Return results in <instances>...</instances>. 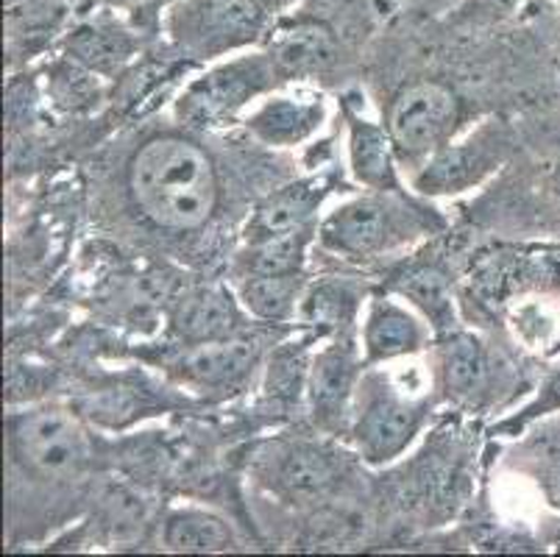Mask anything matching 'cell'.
<instances>
[{"label": "cell", "mask_w": 560, "mask_h": 557, "mask_svg": "<svg viewBox=\"0 0 560 557\" xmlns=\"http://www.w3.org/2000/svg\"><path fill=\"white\" fill-rule=\"evenodd\" d=\"M243 306L262 321H284L296 313L302 295V274L296 276H243L241 279Z\"/></svg>", "instance_id": "obj_22"}, {"label": "cell", "mask_w": 560, "mask_h": 557, "mask_svg": "<svg viewBox=\"0 0 560 557\" xmlns=\"http://www.w3.org/2000/svg\"><path fill=\"white\" fill-rule=\"evenodd\" d=\"M460 123V104L435 81H419L396 95L388 112V135L399 165L410 167L412 176L452 142Z\"/></svg>", "instance_id": "obj_7"}, {"label": "cell", "mask_w": 560, "mask_h": 557, "mask_svg": "<svg viewBox=\"0 0 560 557\" xmlns=\"http://www.w3.org/2000/svg\"><path fill=\"white\" fill-rule=\"evenodd\" d=\"M112 12H124L140 20H156L162 12H171L179 0H104Z\"/></svg>", "instance_id": "obj_27"}, {"label": "cell", "mask_w": 560, "mask_h": 557, "mask_svg": "<svg viewBox=\"0 0 560 557\" xmlns=\"http://www.w3.org/2000/svg\"><path fill=\"white\" fill-rule=\"evenodd\" d=\"M327 120V104L318 95H271L246 117L254 140L271 148H293L307 142Z\"/></svg>", "instance_id": "obj_11"}, {"label": "cell", "mask_w": 560, "mask_h": 557, "mask_svg": "<svg viewBox=\"0 0 560 557\" xmlns=\"http://www.w3.org/2000/svg\"><path fill=\"white\" fill-rule=\"evenodd\" d=\"M237 306L223 290H198L182 301L176 313V332L187 346L215 344L237 335Z\"/></svg>", "instance_id": "obj_18"}, {"label": "cell", "mask_w": 560, "mask_h": 557, "mask_svg": "<svg viewBox=\"0 0 560 557\" xmlns=\"http://www.w3.org/2000/svg\"><path fill=\"white\" fill-rule=\"evenodd\" d=\"M549 355H552V357H558V355H560V340H558V344L552 346V349H549Z\"/></svg>", "instance_id": "obj_31"}, {"label": "cell", "mask_w": 560, "mask_h": 557, "mask_svg": "<svg viewBox=\"0 0 560 557\" xmlns=\"http://www.w3.org/2000/svg\"><path fill=\"white\" fill-rule=\"evenodd\" d=\"M12 463L32 479H75L90 463L84 429L65 410H32L9 418Z\"/></svg>", "instance_id": "obj_6"}, {"label": "cell", "mask_w": 560, "mask_h": 557, "mask_svg": "<svg viewBox=\"0 0 560 557\" xmlns=\"http://www.w3.org/2000/svg\"><path fill=\"white\" fill-rule=\"evenodd\" d=\"M552 416H560V362L547 368V374H544L536 396L529 398L527 405H524L516 416H511L508 421L499 423V429L508 432V436H518V432H524L527 427H536L538 421Z\"/></svg>", "instance_id": "obj_24"}, {"label": "cell", "mask_w": 560, "mask_h": 557, "mask_svg": "<svg viewBox=\"0 0 560 557\" xmlns=\"http://www.w3.org/2000/svg\"><path fill=\"white\" fill-rule=\"evenodd\" d=\"M444 227L435 209L410 201L405 190H371L340 204L318 223L320 248L346 259H369L427 237Z\"/></svg>", "instance_id": "obj_2"}, {"label": "cell", "mask_w": 560, "mask_h": 557, "mask_svg": "<svg viewBox=\"0 0 560 557\" xmlns=\"http://www.w3.org/2000/svg\"><path fill=\"white\" fill-rule=\"evenodd\" d=\"M547 544L552 546L555 552H560V515L558 519L552 521V524H549V535H547Z\"/></svg>", "instance_id": "obj_30"}, {"label": "cell", "mask_w": 560, "mask_h": 557, "mask_svg": "<svg viewBox=\"0 0 560 557\" xmlns=\"http://www.w3.org/2000/svg\"><path fill=\"white\" fill-rule=\"evenodd\" d=\"M516 140L505 123H482L463 142L446 146L412 176V187L424 196H457L491 176L511 160Z\"/></svg>", "instance_id": "obj_8"}, {"label": "cell", "mask_w": 560, "mask_h": 557, "mask_svg": "<svg viewBox=\"0 0 560 557\" xmlns=\"http://www.w3.org/2000/svg\"><path fill=\"white\" fill-rule=\"evenodd\" d=\"M365 360H360L358 349L349 340H335L327 349L315 355L313 368H310V407L313 418L320 429L338 432L351 418V402L360 382V368Z\"/></svg>", "instance_id": "obj_9"}, {"label": "cell", "mask_w": 560, "mask_h": 557, "mask_svg": "<svg viewBox=\"0 0 560 557\" xmlns=\"http://www.w3.org/2000/svg\"><path fill=\"white\" fill-rule=\"evenodd\" d=\"M430 413V396H405L388 376L369 371L351 402V443L369 466H390L421 436Z\"/></svg>", "instance_id": "obj_4"}, {"label": "cell", "mask_w": 560, "mask_h": 557, "mask_svg": "<svg viewBox=\"0 0 560 557\" xmlns=\"http://www.w3.org/2000/svg\"><path fill=\"white\" fill-rule=\"evenodd\" d=\"M257 365L254 344L229 337L215 344L187 346V355L179 360V376L196 391H234L246 382L252 368Z\"/></svg>", "instance_id": "obj_12"}, {"label": "cell", "mask_w": 560, "mask_h": 557, "mask_svg": "<svg viewBox=\"0 0 560 557\" xmlns=\"http://www.w3.org/2000/svg\"><path fill=\"white\" fill-rule=\"evenodd\" d=\"M282 81L271 54L243 50L192 79L176 101V115L192 129H212L232 123L254 98L268 95Z\"/></svg>", "instance_id": "obj_5"}, {"label": "cell", "mask_w": 560, "mask_h": 557, "mask_svg": "<svg viewBox=\"0 0 560 557\" xmlns=\"http://www.w3.org/2000/svg\"><path fill=\"white\" fill-rule=\"evenodd\" d=\"M318 237V227L290 229V232L273 234V237L246 243L237 254V274L243 276H296L304 270L307 248Z\"/></svg>", "instance_id": "obj_17"}, {"label": "cell", "mask_w": 560, "mask_h": 557, "mask_svg": "<svg viewBox=\"0 0 560 557\" xmlns=\"http://www.w3.org/2000/svg\"><path fill=\"white\" fill-rule=\"evenodd\" d=\"M544 9H547L549 43H552L555 54L560 56V0H549V3H544Z\"/></svg>", "instance_id": "obj_29"}, {"label": "cell", "mask_w": 560, "mask_h": 557, "mask_svg": "<svg viewBox=\"0 0 560 557\" xmlns=\"http://www.w3.org/2000/svg\"><path fill=\"white\" fill-rule=\"evenodd\" d=\"M349 162L354 178L369 190L401 193V178L396 173L399 160H396L388 126L382 129L365 117L349 115Z\"/></svg>", "instance_id": "obj_14"}, {"label": "cell", "mask_w": 560, "mask_h": 557, "mask_svg": "<svg viewBox=\"0 0 560 557\" xmlns=\"http://www.w3.org/2000/svg\"><path fill=\"white\" fill-rule=\"evenodd\" d=\"M68 48L73 59L93 70H115L124 61L131 59L135 54V37L124 23L112 14H101V18L81 23L79 28L70 34Z\"/></svg>", "instance_id": "obj_20"}, {"label": "cell", "mask_w": 560, "mask_h": 557, "mask_svg": "<svg viewBox=\"0 0 560 557\" xmlns=\"http://www.w3.org/2000/svg\"><path fill=\"white\" fill-rule=\"evenodd\" d=\"M396 290L405 295L407 301L419 306L421 313L427 315V321L432 324V329L446 335L452 332L455 324V310H452V293H450V279L438 268H412L410 274H405L396 282Z\"/></svg>", "instance_id": "obj_23"}, {"label": "cell", "mask_w": 560, "mask_h": 557, "mask_svg": "<svg viewBox=\"0 0 560 557\" xmlns=\"http://www.w3.org/2000/svg\"><path fill=\"white\" fill-rule=\"evenodd\" d=\"M441 385L455 402H475L486 393L491 360L486 346L466 332H446L441 344Z\"/></svg>", "instance_id": "obj_15"}, {"label": "cell", "mask_w": 560, "mask_h": 557, "mask_svg": "<svg viewBox=\"0 0 560 557\" xmlns=\"http://www.w3.org/2000/svg\"><path fill=\"white\" fill-rule=\"evenodd\" d=\"M299 0H179L167 12L165 31L192 59L215 61L243 54L273 28L279 14Z\"/></svg>", "instance_id": "obj_3"}, {"label": "cell", "mask_w": 560, "mask_h": 557, "mask_svg": "<svg viewBox=\"0 0 560 557\" xmlns=\"http://www.w3.org/2000/svg\"><path fill=\"white\" fill-rule=\"evenodd\" d=\"M162 541L176 555H218L241 549V541L226 521L201 508L171 510L162 527Z\"/></svg>", "instance_id": "obj_16"}, {"label": "cell", "mask_w": 560, "mask_h": 557, "mask_svg": "<svg viewBox=\"0 0 560 557\" xmlns=\"http://www.w3.org/2000/svg\"><path fill=\"white\" fill-rule=\"evenodd\" d=\"M410 12L424 14V18H444V14H452L463 0H401Z\"/></svg>", "instance_id": "obj_28"}, {"label": "cell", "mask_w": 560, "mask_h": 557, "mask_svg": "<svg viewBox=\"0 0 560 557\" xmlns=\"http://www.w3.org/2000/svg\"><path fill=\"white\" fill-rule=\"evenodd\" d=\"M529 0H463L450 14V23L457 28H491L522 14Z\"/></svg>", "instance_id": "obj_26"}, {"label": "cell", "mask_w": 560, "mask_h": 557, "mask_svg": "<svg viewBox=\"0 0 560 557\" xmlns=\"http://www.w3.org/2000/svg\"><path fill=\"white\" fill-rule=\"evenodd\" d=\"M129 196L154 227L192 232L218 207L215 165L185 137H151L129 162Z\"/></svg>", "instance_id": "obj_1"}, {"label": "cell", "mask_w": 560, "mask_h": 557, "mask_svg": "<svg viewBox=\"0 0 560 557\" xmlns=\"http://www.w3.org/2000/svg\"><path fill=\"white\" fill-rule=\"evenodd\" d=\"M544 3H549V0H529V7H544Z\"/></svg>", "instance_id": "obj_32"}, {"label": "cell", "mask_w": 560, "mask_h": 557, "mask_svg": "<svg viewBox=\"0 0 560 557\" xmlns=\"http://www.w3.org/2000/svg\"><path fill=\"white\" fill-rule=\"evenodd\" d=\"M273 490H279L288 499H310L320 497L329 485L335 483V466L327 452L310 443H296L284 449L273 460L271 474Z\"/></svg>", "instance_id": "obj_19"}, {"label": "cell", "mask_w": 560, "mask_h": 557, "mask_svg": "<svg viewBox=\"0 0 560 557\" xmlns=\"http://www.w3.org/2000/svg\"><path fill=\"white\" fill-rule=\"evenodd\" d=\"M329 187L332 184L327 176L299 178V182L279 187L252 214L246 227V243H257V240L273 237V234L290 232V229L310 227L324 198L329 196Z\"/></svg>", "instance_id": "obj_13"}, {"label": "cell", "mask_w": 560, "mask_h": 557, "mask_svg": "<svg viewBox=\"0 0 560 557\" xmlns=\"http://www.w3.org/2000/svg\"><path fill=\"white\" fill-rule=\"evenodd\" d=\"M271 59L277 61L279 73L284 76H310L320 73L335 61V43L327 28L318 23H299L296 28L279 31L268 48Z\"/></svg>", "instance_id": "obj_21"}, {"label": "cell", "mask_w": 560, "mask_h": 557, "mask_svg": "<svg viewBox=\"0 0 560 557\" xmlns=\"http://www.w3.org/2000/svg\"><path fill=\"white\" fill-rule=\"evenodd\" d=\"M354 306H358V295L349 293L343 285H320L307 301H304V318L313 324H327L332 329L349 324L354 318Z\"/></svg>", "instance_id": "obj_25"}, {"label": "cell", "mask_w": 560, "mask_h": 557, "mask_svg": "<svg viewBox=\"0 0 560 557\" xmlns=\"http://www.w3.org/2000/svg\"><path fill=\"white\" fill-rule=\"evenodd\" d=\"M430 340V329L416 313L388 295L369 301L363 321V360L365 368L421 351Z\"/></svg>", "instance_id": "obj_10"}]
</instances>
